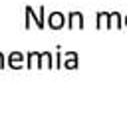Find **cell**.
I'll list each match as a JSON object with an SVG mask.
<instances>
[{
	"mask_svg": "<svg viewBox=\"0 0 127 119\" xmlns=\"http://www.w3.org/2000/svg\"><path fill=\"white\" fill-rule=\"evenodd\" d=\"M48 28L54 30V32H58V30H62V28H67V18H65V14H64V12H58V10L50 12V14H48Z\"/></svg>",
	"mask_w": 127,
	"mask_h": 119,
	"instance_id": "6da1fadb",
	"label": "cell"
},
{
	"mask_svg": "<svg viewBox=\"0 0 127 119\" xmlns=\"http://www.w3.org/2000/svg\"><path fill=\"white\" fill-rule=\"evenodd\" d=\"M44 61H46V67H50V69H54V67H56V63L52 61V54H50L48 50L44 52Z\"/></svg>",
	"mask_w": 127,
	"mask_h": 119,
	"instance_id": "30bf717a",
	"label": "cell"
},
{
	"mask_svg": "<svg viewBox=\"0 0 127 119\" xmlns=\"http://www.w3.org/2000/svg\"><path fill=\"white\" fill-rule=\"evenodd\" d=\"M24 12H26V10H24ZM24 28L30 30V14H28V12H26V26H24Z\"/></svg>",
	"mask_w": 127,
	"mask_h": 119,
	"instance_id": "7c38bea8",
	"label": "cell"
},
{
	"mask_svg": "<svg viewBox=\"0 0 127 119\" xmlns=\"http://www.w3.org/2000/svg\"><path fill=\"white\" fill-rule=\"evenodd\" d=\"M6 63L10 69H22L26 65V54L22 52H10L8 58H6Z\"/></svg>",
	"mask_w": 127,
	"mask_h": 119,
	"instance_id": "3957f363",
	"label": "cell"
},
{
	"mask_svg": "<svg viewBox=\"0 0 127 119\" xmlns=\"http://www.w3.org/2000/svg\"><path fill=\"white\" fill-rule=\"evenodd\" d=\"M125 26H127V14H125Z\"/></svg>",
	"mask_w": 127,
	"mask_h": 119,
	"instance_id": "4fadbf2b",
	"label": "cell"
},
{
	"mask_svg": "<svg viewBox=\"0 0 127 119\" xmlns=\"http://www.w3.org/2000/svg\"><path fill=\"white\" fill-rule=\"evenodd\" d=\"M34 63H36L40 69L44 67V52H28V54H26V67L32 69Z\"/></svg>",
	"mask_w": 127,
	"mask_h": 119,
	"instance_id": "8992f818",
	"label": "cell"
},
{
	"mask_svg": "<svg viewBox=\"0 0 127 119\" xmlns=\"http://www.w3.org/2000/svg\"><path fill=\"white\" fill-rule=\"evenodd\" d=\"M24 10L30 14V18L36 20V28H38V30H44V28H46V26H44V20H46V6H40V14H36V10H34L30 4H26Z\"/></svg>",
	"mask_w": 127,
	"mask_h": 119,
	"instance_id": "277c9868",
	"label": "cell"
},
{
	"mask_svg": "<svg viewBox=\"0 0 127 119\" xmlns=\"http://www.w3.org/2000/svg\"><path fill=\"white\" fill-rule=\"evenodd\" d=\"M56 58H58V61H56V69H62V65H64V60H62V46L56 48Z\"/></svg>",
	"mask_w": 127,
	"mask_h": 119,
	"instance_id": "9c48e42d",
	"label": "cell"
},
{
	"mask_svg": "<svg viewBox=\"0 0 127 119\" xmlns=\"http://www.w3.org/2000/svg\"><path fill=\"white\" fill-rule=\"evenodd\" d=\"M111 22H113V28L115 30H121L123 28V16H121V12L111 10Z\"/></svg>",
	"mask_w": 127,
	"mask_h": 119,
	"instance_id": "ba28073f",
	"label": "cell"
},
{
	"mask_svg": "<svg viewBox=\"0 0 127 119\" xmlns=\"http://www.w3.org/2000/svg\"><path fill=\"white\" fill-rule=\"evenodd\" d=\"M64 67L65 69H77L79 67V56H77V52H64Z\"/></svg>",
	"mask_w": 127,
	"mask_h": 119,
	"instance_id": "52a82bcc",
	"label": "cell"
},
{
	"mask_svg": "<svg viewBox=\"0 0 127 119\" xmlns=\"http://www.w3.org/2000/svg\"><path fill=\"white\" fill-rule=\"evenodd\" d=\"M73 28H77V30L85 28V18L79 10H71L67 14V30H73Z\"/></svg>",
	"mask_w": 127,
	"mask_h": 119,
	"instance_id": "7a4b0ae2",
	"label": "cell"
},
{
	"mask_svg": "<svg viewBox=\"0 0 127 119\" xmlns=\"http://www.w3.org/2000/svg\"><path fill=\"white\" fill-rule=\"evenodd\" d=\"M95 28L97 30H103V28H113V22H111V12H105V10H99L95 14Z\"/></svg>",
	"mask_w": 127,
	"mask_h": 119,
	"instance_id": "5b68a950",
	"label": "cell"
},
{
	"mask_svg": "<svg viewBox=\"0 0 127 119\" xmlns=\"http://www.w3.org/2000/svg\"><path fill=\"white\" fill-rule=\"evenodd\" d=\"M6 65H8V63H6V58H4V54L0 52V69H4Z\"/></svg>",
	"mask_w": 127,
	"mask_h": 119,
	"instance_id": "8fae6325",
	"label": "cell"
}]
</instances>
